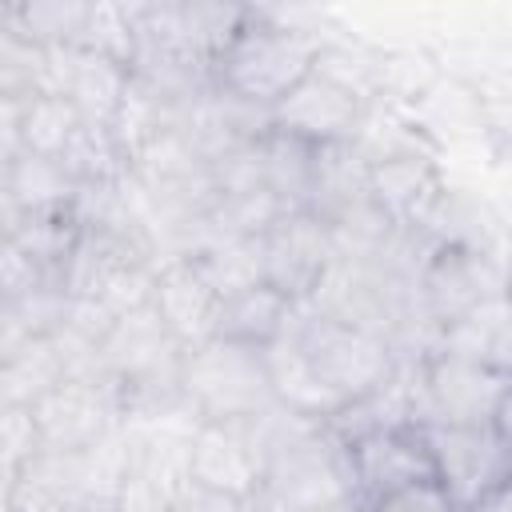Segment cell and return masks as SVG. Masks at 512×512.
Wrapping results in <instances>:
<instances>
[{"mask_svg":"<svg viewBox=\"0 0 512 512\" xmlns=\"http://www.w3.org/2000/svg\"><path fill=\"white\" fill-rule=\"evenodd\" d=\"M180 388L200 420L220 424H248L264 416L272 404H280L264 348H248L220 336L184 348Z\"/></svg>","mask_w":512,"mask_h":512,"instance_id":"3","label":"cell"},{"mask_svg":"<svg viewBox=\"0 0 512 512\" xmlns=\"http://www.w3.org/2000/svg\"><path fill=\"white\" fill-rule=\"evenodd\" d=\"M184 260H192V268L208 280V288L228 300L240 296L256 284H264V252L260 240H212L196 252H188Z\"/></svg>","mask_w":512,"mask_h":512,"instance_id":"22","label":"cell"},{"mask_svg":"<svg viewBox=\"0 0 512 512\" xmlns=\"http://www.w3.org/2000/svg\"><path fill=\"white\" fill-rule=\"evenodd\" d=\"M260 252H264V284L280 288L296 304H308L324 284L328 268L336 264V240L328 220L304 208L284 212L260 236Z\"/></svg>","mask_w":512,"mask_h":512,"instance_id":"8","label":"cell"},{"mask_svg":"<svg viewBox=\"0 0 512 512\" xmlns=\"http://www.w3.org/2000/svg\"><path fill=\"white\" fill-rule=\"evenodd\" d=\"M252 500H240V496H228V492H216V488H204V484H188L168 512H248Z\"/></svg>","mask_w":512,"mask_h":512,"instance_id":"26","label":"cell"},{"mask_svg":"<svg viewBox=\"0 0 512 512\" xmlns=\"http://www.w3.org/2000/svg\"><path fill=\"white\" fill-rule=\"evenodd\" d=\"M180 128L188 132L196 152L212 164V160H220V156H228L244 144L264 140L272 132V112L252 108V104H244V100H236L220 88H208L184 108Z\"/></svg>","mask_w":512,"mask_h":512,"instance_id":"15","label":"cell"},{"mask_svg":"<svg viewBox=\"0 0 512 512\" xmlns=\"http://www.w3.org/2000/svg\"><path fill=\"white\" fill-rule=\"evenodd\" d=\"M0 104H4V152H0L4 160H12L16 152L60 160L88 124L80 108L60 92H40L32 100H0Z\"/></svg>","mask_w":512,"mask_h":512,"instance_id":"14","label":"cell"},{"mask_svg":"<svg viewBox=\"0 0 512 512\" xmlns=\"http://www.w3.org/2000/svg\"><path fill=\"white\" fill-rule=\"evenodd\" d=\"M80 196V184L60 160L16 152L4 160V216H24V212H52V208H72Z\"/></svg>","mask_w":512,"mask_h":512,"instance_id":"19","label":"cell"},{"mask_svg":"<svg viewBox=\"0 0 512 512\" xmlns=\"http://www.w3.org/2000/svg\"><path fill=\"white\" fill-rule=\"evenodd\" d=\"M508 296H512V252H508Z\"/></svg>","mask_w":512,"mask_h":512,"instance_id":"30","label":"cell"},{"mask_svg":"<svg viewBox=\"0 0 512 512\" xmlns=\"http://www.w3.org/2000/svg\"><path fill=\"white\" fill-rule=\"evenodd\" d=\"M72 376V352L60 336L24 340L0 352V404H36Z\"/></svg>","mask_w":512,"mask_h":512,"instance_id":"18","label":"cell"},{"mask_svg":"<svg viewBox=\"0 0 512 512\" xmlns=\"http://www.w3.org/2000/svg\"><path fill=\"white\" fill-rule=\"evenodd\" d=\"M56 280L60 276H52L32 256H24L12 240H4V248H0V292H4V300H20V296H28V292H36L44 284H56Z\"/></svg>","mask_w":512,"mask_h":512,"instance_id":"24","label":"cell"},{"mask_svg":"<svg viewBox=\"0 0 512 512\" xmlns=\"http://www.w3.org/2000/svg\"><path fill=\"white\" fill-rule=\"evenodd\" d=\"M152 308H156V316L168 324V332L184 348H196V344H204V340L216 336L220 296L208 288V280L184 256H172V260L160 264Z\"/></svg>","mask_w":512,"mask_h":512,"instance_id":"16","label":"cell"},{"mask_svg":"<svg viewBox=\"0 0 512 512\" xmlns=\"http://www.w3.org/2000/svg\"><path fill=\"white\" fill-rule=\"evenodd\" d=\"M492 432H496L500 448H504L508 460H512V388L504 392V400H500V408H496V416H492Z\"/></svg>","mask_w":512,"mask_h":512,"instance_id":"28","label":"cell"},{"mask_svg":"<svg viewBox=\"0 0 512 512\" xmlns=\"http://www.w3.org/2000/svg\"><path fill=\"white\" fill-rule=\"evenodd\" d=\"M364 512H456V504L448 500V492L440 488V480H428V484L400 488V492L384 496L380 504H372Z\"/></svg>","mask_w":512,"mask_h":512,"instance_id":"25","label":"cell"},{"mask_svg":"<svg viewBox=\"0 0 512 512\" xmlns=\"http://www.w3.org/2000/svg\"><path fill=\"white\" fill-rule=\"evenodd\" d=\"M436 348L476 360L500 376H512V296H492L460 320L444 324Z\"/></svg>","mask_w":512,"mask_h":512,"instance_id":"17","label":"cell"},{"mask_svg":"<svg viewBox=\"0 0 512 512\" xmlns=\"http://www.w3.org/2000/svg\"><path fill=\"white\" fill-rule=\"evenodd\" d=\"M344 448H348L352 484H356V512L380 504L384 496H392L400 488L436 480L432 448L416 424L372 432V436H360Z\"/></svg>","mask_w":512,"mask_h":512,"instance_id":"10","label":"cell"},{"mask_svg":"<svg viewBox=\"0 0 512 512\" xmlns=\"http://www.w3.org/2000/svg\"><path fill=\"white\" fill-rule=\"evenodd\" d=\"M268 456L264 444L248 424H220L204 420L192 436V480L240 500H256L264 492Z\"/></svg>","mask_w":512,"mask_h":512,"instance_id":"11","label":"cell"},{"mask_svg":"<svg viewBox=\"0 0 512 512\" xmlns=\"http://www.w3.org/2000/svg\"><path fill=\"white\" fill-rule=\"evenodd\" d=\"M284 336L292 340V348L300 352V360L316 376V384L340 408L360 400V396H368L372 388H380L400 364L392 344L380 332L348 324V320H336L328 312H316L312 304L296 308V316H292Z\"/></svg>","mask_w":512,"mask_h":512,"instance_id":"2","label":"cell"},{"mask_svg":"<svg viewBox=\"0 0 512 512\" xmlns=\"http://www.w3.org/2000/svg\"><path fill=\"white\" fill-rule=\"evenodd\" d=\"M4 240H12L52 276H64L72 252L84 240V224L76 216V204L52 212H24V216H4Z\"/></svg>","mask_w":512,"mask_h":512,"instance_id":"21","label":"cell"},{"mask_svg":"<svg viewBox=\"0 0 512 512\" xmlns=\"http://www.w3.org/2000/svg\"><path fill=\"white\" fill-rule=\"evenodd\" d=\"M296 300H288L280 288L272 284H256L240 296H228L220 300V316H216V336L220 340H236V344H248V348H272L292 316H296Z\"/></svg>","mask_w":512,"mask_h":512,"instance_id":"20","label":"cell"},{"mask_svg":"<svg viewBox=\"0 0 512 512\" xmlns=\"http://www.w3.org/2000/svg\"><path fill=\"white\" fill-rule=\"evenodd\" d=\"M324 40L272 8H248L240 32L212 64V84L252 108L272 112L300 80L316 72Z\"/></svg>","mask_w":512,"mask_h":512,"instance_id":"1","label":"cell"},{"mask_svg":"<svg viewBox=\"0 0 512 512\" xmlns=\"http://www.w3.org/2000/svg\"><path fill=\"white\" fill-rule=\"evenodd\" d=\"M44 448L48 452H84L124 428L120 392L104 372L92 376H68L48 396L32 404Z\"/></svg>","mask_w":512,"mask_h":512,"instance_id":"7","label":"cell"},{"mask_svg":"<svg viewBox=\"0 0 512 512\" xmlns=\"http://www.w3.org/2000/svg\"><path fill=\"white\" fill-rule=\"evenodd\" d=\"M468 512H512V472H508L484 500H476Z\"/></svg>","mask_w":512,"mask_h":512,"instance_id":"27","label":"cell"},{"mask_svg":"<svg viewBox=\"0 0 512 512\" xmlns=\"http://www.w3.org/2000/svg\"><path fill=\"white\" fill-rule=\"evenodd\" d=\"M368 112H372V100L364 92L316 68L272 108V128L312 148H336V144H356Z\"/></svg>","mask_w":512,"mask_h":512,"instance_id":"6","label":"cell"},{"mask_svg":"<svg viewBox=\"0 0 512 512\" xmlns=\"http://www.w3.org/2000/svg\"><path fill=\"white\" fill-rule=\"evenodd\" d=\"M416 368V424H456V428H484L492 424L512 376H500L476 360L456 352H428L412 360Z\"/></svg>","mask_w":512,"mask_h":512,"instance_id":"4","label":"cell"},{"mask_svg":"<svg viewBox=\"0 0 512 512\" xmlns=\"http://www.w3.org/2000/svg\"><path fill=\"white\" fill-rule=\"evenodd\" d=\"M416 292L432 324L444 328L460 320L464 312L480 308L484 300L508 292V256H500L496 248H480V244H436L432 240L420 264V276H416Z\"/></svg>","mask_w":512,"mask_h":512,"instance_id":"5","label":"cell"},{"mask_svg":"<svg viewBox=\"0 0 512 512\" xmlns=\"http://www.w3.org/2000/svg\"><path fill=\"white\" fill-rule=\"evenodd\" d=\"M432 460H436V480L456 504V512H468L476 500H484L508 472L512 460L500 448L492 424L484 428H456V424H424L420 428Z\"/></svg>","mask_w":512,"mask_h":512,"instance_id":"9","label":"cell"},{"mask_svg":"<svg viewBox=\"0 0 512 512\" xmlns=\"http://www.w3.org/2000/svg\"><path fill=\"white\" fill-rule=\"evenodd\" d=\"M40 452H44V436H40L36 412L28 404H0V460H4V480L20 476Z\"/></svg>","mask_w":512,"mask_h":512,"instance_id":"23","label":"cell"},{"mask_svg":"<svg viewBox=\"0 0 512 512\" xmlns=\"http://www.w3.org/2000/svg\"><path fill=\"white\" fill-rule=\"evenodd\" d=\"M440 192H444V176L428 148L368 164V200L396 228H416L428 216V208L440 200Z\"/></svg>","mask_w":512,"mask_h":512,"instance_id":"13","label":"cell"},{"mask_svg":"<svg viewBox=\"0 0 512 512\" xmlns=\"http://www.w3.org/2000/svg\"><path fill=\"white\" fill-rule=\"evenodd\" d=\"M256 508L260 512H308V508H296V504H284V500H272V496H256Z\"/></svg>","mask_w":512,"mask_h":512,"instance_id":"29","label":"cell"},{"mask_svg":"<svg viewBox=\"0 0 512 512\" xmlns=\"http://www.w3.org/2000/svg\"><path fill=\"white\" fill-rule=\"evenodd\" d=\"M48 72H52V92L68 96L88 124H104V128L116 120L124 92L132 84V68L124 60L80 44H52Z\"/></svg>","mask_w":512,"mask_h":512,"instance_id":"12","label":"cell"}]
</instances>
